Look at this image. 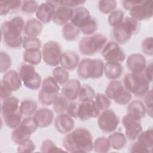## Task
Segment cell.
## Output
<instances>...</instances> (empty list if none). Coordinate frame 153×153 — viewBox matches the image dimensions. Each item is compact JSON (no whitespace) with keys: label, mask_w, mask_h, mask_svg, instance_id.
<instances>
[{"label":"cell","mask_w":153,"mask_h":153,"mask_svg":"<svg viewBox=\"0 0 153 153\" xmlns=\"http://www.w3.org/2000/svg\"><path fill=\"white\" fill-rule=\"evenodd\" d=\"M136 1H122L121 4L123 7L128 11H130V9L134 5L136 4Z\"/></svg>","instance_id":"obj_57"},{"label":"cell","mask_w":153,"mask_h":153,"mask_svg":"<svg viewBox=\"0 0 153 153\" xmlns=\"http://www.w3.org/2000/svg\"><path fill=\"white\" fill-rule=\"evenodd\" d=\"M37 103L33 100L27 99L23 100L19 108V111L22 115L30 117L37 111Z\"/></svg>","instance_id":"obj_35"},{"label":"cell","mask_w":153,"mask_h":153,"mask_svg":"<svg viewBox=\"0 0 153 153\" xmlns=\"http://www.w3.org/2000/svg\"><path fill=\"white\" fill-rule=\"evenodd\" d=\"M60 86L53 76H48L44 78L41 84V89L38 94V99L41 103L50 106L58 96Z\"/></svg>","instance_id":"obj_9"},{"label":"cell","mask_w":153,"mask_h":153,"mask_svg":"<svg viewBox=\"0 0 153 153\" xmlns=\"http://www.w3.org/2000/svg\"><path fill=\"white\" fill-rule=\"evenodd\" d=\"M79 62V56L76 52L67 50L62 53L60 64L68 71H74L78 67Z\"/></svg>","instance_id":"obj_22"},{"label":"cell","mask_w":153,"mask_h":153,"mask_svg":"<svg viewBox=\"0 0 153 153\" xmlns=\"http://www.w3.org/2000/svg\"><path fill=\"white\" fill-rule=\"evenodd\" d=\"M120 123L118 117L112 109H105L98 116L97 124L99 128L105 133L114 132Z\"/></svg>","instance_id":"obj_13"},{"label":"cell","mask_w":153,"mask_h":153,"mask_svg":"<svg viewBox=\"0 0 153 153\" xmlns=\"http://www.w3.org/2000/svg\"><path fill=\"white\" fill-rule=\"evenodd\" d=\"M107 41V37L101 33L86 36L80 40L78 45L79 50L84 55L92 56L102 51Z\"/></svg>","instance_id":"obj_6"},{"label":"cell","mask_w":153,"mask_h":153,"mask_svg":"<svg viewBox=\"0 0 153 153\" xmlns=\"http://www.w3.org/2000/svg\"><path fill=\"white\" fill-rule=\"evenodd\" d=\"M141 49L145 54L149 56L153 55V39L152 36L147 37L142 41Z\"/></svg>","instance_id":"obj_50"},{"label":"cell","mask_w":153,"mask_h":153,"mask_svg":"<svg viewBox=\"0 0 153 153\" xmlns=\"http://www.w3.org/2000/svg\"><path fill=\"white\" fill-rule=\"evenodd\" d=\"M69 100L62 93L59 94L53 103V109L55 112L60 114L66 112L69 103Z\"/></svg>","instance_id":"obj_38"},{"label":"cell","mask_w":153,"mask_h":153,"mask_svg":"<svg viewBox=\"0 0 153 153\" xmlns=\"http://www.w3.org/2000/svg\"><path fill=\"white\" fill-rule=\"evenodd\" d=\"M140 120L127 114L122 118V124L125 128V135L130 140H134L142 131Z\"/></svg>","instance_id":"obj_15"},{"label":"cell","mask_w":153,"mask_h":153,"mask_svg":"<svg viewBox=\"0 0 153 153\" xmlns=\"http://www.w3.org/2000/svg\"><path fill=\"white\" fill-rule=\"evenodd\" d=\"M50 3L55 6L56 8L59 7H65L68 8H76L85 3V1L76 0H53L49 1Z\"/></svg>","instance_id":"obj_46"},{"label":"cell","mask_w":153,"mask_h":153,"mask_svg":"<svg viewBox=\"0 0 153 153\" xmlns=\"http://www.w3.org/2000/svg\"><path fill=\"white\" fill-rule=\"evenodd\" d=\"M22 115L20 113V111L13 114L9 115L3 118L4 120L5 124L8 127L14 129L17 127H18L22 123Z\"/></svg>","instance_id":"obj_41"},{"label":"cell","mask_w":153,"mask_h":153,"mask_svg":"<svg viewBox=\"0 0 153 153\" xmlns=\"http://www.w3.org/2000/svg\"><path fill=\"white\" fill-rule=\"evenodd\" d=\"M94 102L100 111L107 109L111 105L110 99L106 96V94L102 93L96 94Z\"/></svg>","instance_id":"obj_44"},{"label":"cell","mask_w":153,"mask_h":153,"mask_svg":"<svg viewBox=\"0 0 153 153\" xmlns=\"http://www.w3.org/2000/svg\"><path fill=\"white\" fill-rule=\"evenodd\" d=\"M123 84L131 94L141 97L149 90V82L146 79L143 73H128L124 78Z\"/></svg>","instance_id":"obj_5"},{"label":"cell","mask_w":153,"mask_h":153,"mask_svg":"<svg viewBox=\"0 0 153 153\" xmlns=\"http://www.w3.org/2000/svg\"><path fill=\"white\" fill-rule=\"evenodd\" d=\"M96 96L94 89L88 84H83L81 85L79 94L78 99L81 102L94 100Z\"/></svg>","instance_id":"obj_39"},{"label":"cell","mask_w":153,"mask_h":153,"mask_svg":"<svg viewBox=\"0 0 153 153\" xmlns=\"http://www.w3.org/2000/svg\"><path fill=\"white\" fill-rule=\"evenodd\" d=\"M105 94L110 99L119 105L128 104L132 99V94L118 80H112L107 85Z\"/></svg>","instance_id":"obj_8"},{"label":"cell","mask_w":153,"mask_h":153,"mask_svg":"<svg viewBox=\"0 0 153 153\" xmlns=\"http://www.w3.org/2000/svg\"><path fill=\"white\" fill-rule=\"evenodd\" d=\"M91 17L90 11L84 7H78L74 9L71 23L79 29Z\"/></svg>","instance_id":"obj_25"},{"label":"cell","mask_w":153,"mask_h":153,"mask_svg":"<svg viewBox=\"0 0 153 153\" xmlns=\"http://www.w3.org/2000/svg\"><path fill=\"white\" fill-rule=\"evenodd\" d=\"M111 147L115 150L123 149L127 143V137L122 132L115 131L108 136Z\"/></svg>","instance_id":"obj_30"},{"label":"cell","mask_w":153,"mask_h":153,"mask_svg":"<svg viewBox=\"0 0 153 153\" xmlns=\"http://www.w3.org/2000/svg\"><path fill=\"white\" fill-rule=\"evenodd\" d=\"M1 81L8 86L13 92L17 91L22 87V81L19 74L14 69H11L6 72Z\"/></svg>","instance_id":"obj_24"},{"label":"cell","mask_w":153,"mask_h":153,"mask_svg":"<svg viewBox=\"0 0 153 153\" xmlns=\"http://www.w3.org/2000/svg\"><path fill=\"white\" fill-rule=\"evenodd\" d=\"M127 114L130 115L140 120L146 113L145 106L140 100H135L130 102L127 108Z\"/></svg>","instance_id":"obj_27"},{"label":"cell","mask_w":153,"mask_h":153,"mask_svg":"<svg viewBox=\"0 0 153 153\" xmlns=\"http://www.w3.org/2000/svg\"><path fill=\"white\" fill-rule=\"evenodd\" d=\"M62 52L59 42L50 41L44 44L42 50V56L45 64L50 66H57L60 64Z\"/></svg>","instance_id":"obj_11"},{"label":"cell","mask_w":153,"mask_h":153,"mask_svg":"<svg viewBox=\"0 0 153 153\" xmlns=\"http://www.w3.org/2000/svg\"><path fill=\"white\" fill-rule=\"evenodd\" d=\"M129 13L130 17L138 22L149 20L153 15V1H136Z\"/></svg>","instance_id":"obj_12"},{"label":"cell","mask_w":153,"mask_h":153,"mask_svg":"<svg viewBox=\"0 0 153 153\" xmlns=\"http://www.w3.org/2000/svg\"><path fill=\"white\" fill-rule=\"evenodd\" d=\"M19 100L15 96H10L2 103L1 114L3 118L19 111Z\"/></svg>","instance_id":"obj_26"},{"label":"cell","mask_w":153,"mask_h":153,"mask_svg":"<svg viewBox=\"0 0 153 153\" xmlns=\"http://www.w3.org/2000/svg\"><path fill=\"white\" fill-rule=\"evenodd\" d=\"M140 23L129 16L124 18L119 25L114 27L112 30V37L114 41L119 45L126 44L134 35L140 31Z\"/></svg>","instance_id":"obj_3"},{"label":"cell","mask_w":153,"mask_h":153,"mask_svg":"<svg viewBox=\"0 0 153 153\" xmlns=\"http://www.w3.org/2000/svg\"><path fill=\"white\" fill-rule=\"evenodd\" d=\"M80 30L71 22H69L62 29V35L64 39L67 41H73L79 36Z\"/></svg>","instance_id":"obj_34"},{"label":"cell","mask_w":153,"mask_h":153,"mask_svg":"<svg viewBox=\"0 0 153 153\" xmlns=\"http://www.w3.org/2000/svg\"><path fill=\"white\" fill-rule=\"evenodd\" d=\"M13 91L11 89L7 86L3 82L1 81V91L0 96L1 99H5L11 96Z\"/></svg>","instance_id":"obj_55"},{"label":"cell","mask_w":153,"mask_h":153,"mask_svg":"<svg viewBox=\"0 0 153 153\" xmlns=\"http://www.w3.org/2000/svg\"><path fill=\"white\" fill-rule=\"evenodd\" d=\"M137 142L152 151L153 148V128L149 127L142 131L137 137Z\"/></svg>","instance_id":"obj_32"},{"label":"cell","mask_w":153,"mask_h":153,"mask_svg":"<svg viewBox=\"0 0 153 153\" xmlns=\"http://www.w3.org/2000/svg\"><path fill=\"white\" fill-rule=\"evenodd\" d=\"M129 151L130 152H138V153H151L152 151L148 149L142 144L137 141L133 143L130 148Z\"/></svg>","instance_id":"obj_54"},{"label":"cell","mask_w":153,"mask_h":153,"mask_svg":"<svg viewBox=\"0 0 153 153\" xmlns=\"http://www.w3.org/2000/svg\"><path fill=\"white\" fill-rule=\"evenodd\" d=\"M38 7V4L35 1H22L21 10L26 14H32L36 13Z\"/></svg>","instance_id":"obj_47"},{"label":"cell","mask_w":153,"mask_h":153,"mask_svg":"<svg viewBox=\"0 0 153 153\" xmlns=\"http://www.w3.org/2000/svg\"><path fill=\"white\" fill-rule=\"evenodd\" d=\"M18 72L26 88L30 90H37L41 87V76L36 72L34 66L23 63L20 66Z\"/></svg>","instance_id":"obj_10"},{"label":"cell","mask_w":153,"mask_h":153,"mask_svg":"<svg viewBox=\"0 0 153 153\" xmlns=\"http://www.w3.org/2000/svg\"><path fill=\"white\" fill-rule=\"evenodd\" d=\"M143 72L146 79L149 83L151 82L152 81V61H150L148 65L146 64Z\"/></svg>","instance_id":"obj_56"},{"label":"cell","mask_w":153,"mask_h":153,"mask_svg":"<svg viewBox=\"0 0 153 153\" xmlns=\"http://www.w3.org/2000/svg\"><path fill=\"white\" fill-rule=\"evenodd\" d=\"M42 52L40 49L27 50L23 52V59L25 62L33 66L39 65L42 60Z\"/></svg>","instance_id":"obj_31"},{"label":"cell","mask_w":153,"mask_h":153,"mask_svg":"<svg viewBox=\"0 0 153 153\" xmlns=\"http://www.w3.org/2000/svg\"><path fill=\"white\" fill-rule=\"evenodd\" d=\"M146 112L148 115L152 118V110H153V102H152V90H149L145 96V103H144Z\"/></svg>","instance_id":"obj_51"},{"label":"cell","mask_w":153,"mask_h":153,"mask_svg":"<svg viewBox=\"0 0 153 153\" xmlns=\"http://www.w3.org/2000/svg\"><path fill=\"white\" fill-rule=\"evenodd\" d=\"M33 118L38 127L44 128L51 124L54 120V114L51 109L43 108L35 112Z\"/></svg>","instance_id":"obj_20"},{"label":"cell","mask_w":153,"mask_h":153,"mask_svg":"<svg viewBox=\"0 0 153 153\" xmlns=\"http://www.w3.org/2000/svg\"><path fill=\"white\" fill-rule=\"evenodd\" d=\"M52 74L54 79L60 85H64L69 79L68 71L61 66L54 68Z\"/></svg>","instance_id":"obj_36"},{"label":"cell","mask_w":153,"mask_h":153,"mask_svg":"<svg viewBox=\"0 0 153 153\" xmlns=\"http://www.w3.org/2000/svg\"><path fill=\"white\" fill-rule=\"evenodd\" d=\"M100 113V111L95 105L94 100L83 101L79 105L78 118L81 121L98 117Z\"/></svg>","instance_id":"obj_16"},{"label":"cell","mask_w":153,"mask_h":153,"mask_svg":"<svg viewBox=\"0 0 153 153\" xmlns=\"http://www.w3.org/2000/svg\"><path fill=\"white\" fill-rule=\"evenodd\" d=\"M35 149H36V146L34 142L32 140L29 139L26 142L20 145H18L17 152L20 153L32 152L35 150Z\"/></svg>","instance_id":"obj_52"},{"label":"cell","mask_w":153,"mask_h":153,"mask_svg":"<svg viewBox=\"0 0 153 153\" xmlns=\"http://www.w3.org/2000/svg\"><path fill=\"white\" fill-rule=\"evenodd\" d=\"M22 47L25 50L40 49L41 47V41L37 37L26 36L23 38Z\"/></svg>","instance_id":"obj_43"},{"label":"cell","mask_w":153,"mask_h":153,"mask_svg":"<svg viewBox=\"0 0 153 153\" xmlns=\"http://www.w3.org/2000/svg\"><path fill=\"white\" fill-rule=\"evenodd\" d=\"M98 28V23L96 19L91 17L84 25H82L79 30L82 33L87 36L94 34Z\"/></svg>","instance_id":"obj_40"},{"label":"cell","mask_w":153,"mask_h":153,"mask_svg":"<svg viewBox=\"0 0 153 153\" xmlns=\"http://www.w3.org/2000/svg\"><path fill=\"white\" fill-rule=\"evenodd\" d=\"M38 127L33 117H27L13 130L11 133V139L16 145H20L29 140L32 134L36 131Z\"/></svg>","instance_id":"obj_7"},{"label":"cell","mask_w":153,"mask_h":153,"mask_svg":"<svg viewBox=\"0 0 153 153\" xmlns=\"http://www.w3.org/2000/svg\"><path fill=\"white\" fill-rule=\"evenodd\" d=\"M42 23L36 19H29L25 26L24 33L26 36L30 37H37L42 31Z\"/></svg>","instance_id":"obj_29"},{"label":"cell","mask_w":153,"mask_h":153,"mask_svg":"<svg viewBox=\"0 0 153 153\" xmlns=\"http://www.w3.org/2000/svg\"><path fill=\"white\" fill-rule=\"evenodd\" d=\"M117 7V2L114 0L99 1L98 2L99 10L104 14H108L115 10Z\"/></svg>","instance_id":"obj_42"},{"label":"cell","mask_w":153,"mask_h":153,"mask_svg":"<svg viewBox=\"0 0 153 153\" xmlns=\"http://www.w3.org/2000/svg\"><path fill=\"white\" fill-rule=\"evenodd\" d=\"M101 53L106 62L121 63L126 59L124 50L115 41L107 42Z\"/></svg>","instance_id":"obj_14"},{"label":"cell","mask_w":153,"mask_h":153,"mask_svg":"<svg viewBox=\"0 0 153 153\" xmlns=\"http://www.w3.org/2000/svg\"><path fill=\"white\" fill-rule=\"evenodd\" d=\"M11 59L8 54L1 51L0 53V71L1 73L9 71L11 66Z\"/></svg>","instance_id":"obj_48"},{"label":"cell","mask_w":153,"mask_h":153,"mask_svg":"<svg viewBox=\"0 0 153 153\" xmlns=\"http://www.w3.org/2000/svg\"><path fill=\"white\" fill-rule=\"evenodd\" d=\"M22 4L21 1H0V15L6 16L10 13L17 11L22 7Z\"/></svg>","instance_id":"obj_33"},{"label":"cell","mask_w":153,"mask_h":153,"mask_svg":"<svg viewBox=\"0 0 153 153\" xmlns=\"http://www.w3.org/2000/svg\"><path fill=\"white\" fill-rule=\"evenodd\" d=\"M123 68L121 63L106 62L104 65V71L106 77L111 80H117L123 74Z\"/></svg>","instance_id":"obj_28"},{"label":"cell","mask_w":153,"mask_h":153,"mask_svg":"<svg viewBox=\"0 0 153 153\" xmlns=\"http://www.w3.org/2000/svg\"><path fill=\"white\" fill-rule=\"evenodd\" d=\"M124 18V14L121 10H115L109 14L108 22L109 25L113 27L121 23Z\"/></svg>","instance_id":"obj_45"},{"label":"cell","mask_w":153,"mask_h":153,"mask_svg":"<svg viewBox=\"0 0 153 153\" xmlns=\"http://www.w3.org/2000/svg\"><path fill=\"white\" fill-rule=\"evenodd\" d=\"M56 9V8L54 5L50 3L49 1H46L39 5L35 13L36 17L41 23H49L53 19Z\"/></svg>","instance_id":"obj_19"},{"label":"cell","mask_w":153,"mask_h":153,"mask_svg":"<svg viewBox=\"0 0 153 153\" xmlns=\"http://www.w3.org/2000/svg\"><path fill=\"white\" fill-rule=\"evenodd\" d=\"M41 151L42 152H56L63 151V149L59 148L54 142L50 139L44 140L41 146Z\"/></svg>","instance_id":"obj_49"},{"label":"cell","mask_w":153,"mask_h":153,"mask_svg":"<svg viewBox=\"0 0 153 153\" xmlns=\"http://www.w3.org/2000/svg\"><path fill=\"white\" fill-rule=\"evenodd\" d=\"M25 21L21 16H16L4 22L1 26L2 39L8 47L17 48L22 46V33L25 29Z\"/></svg>","instance_id":"obj_2"},{"label":"cell","mask_w":153,"mask_h":153,"mask_svg":"<svg viewBox=\"0 0 153 153\" xmlns=\"http://www.w3.org/2000/svg\"><path fill=\"white\" fill-rule=\"evenodd\" d=\"M54 126L59 133L67 134L73 130L75 121L73 118L67 113H62L56 117L54 120Z\"/></svg>","instance_id":"obj_18"},{"label":"cell","mask_w":153,"mask_h":153,"mask_svg":"<svg viewBox=\"0 0 153 153\" xmlns=\"http://www.w3.org/2000/svg\"><path fill=\"white\" fill-rule=\"evenodd\" d=\"M104 65L103 61L100 59L84 58L77 67L78 75L83 79L99 78L103 75Z\"/></svg>","instance_id":"obj_4"},{"label":"cell","mask_w":153,"mask_h":153,"mask_svg":"<svg viewBox=\"0 0 153 153\" xmlns=\"http://www.w3.org/2000/svg\"><path fill=\"white\" fill-rule=\"evenodd\" d=\"M62 145L69 152H89L93 148L92 135L87 128L78 127L67 133Z\"/></svg>","instance_id":"obj_1"},{"label":"cell","mask_w":153,"mask_h":153,"mask_svg":"<svg viewBox=\"0 0 153 153\" xmlns=\"http://www.w3.org/2000/svg\"><path fill=\"white\" fill-rule=\"evenodd\" d=\"M81 85L79 80L76 79H69L62 88V94L69 101L76 100L79 94Z\"/></svg>","instance_id":"obj_21"},{"label":"cell","mask_w":153,"mask_h":153,"mask_svg":"<svg viewBox=\"0 0 153 153\" xmlns=\"http://www.w3.org/2000/svg\"><path fill=\"white\" fill-rule=\"evenodd\" d=\"M74 9L65 7H57L54 14L53 20L59 26H65L71 22L74 14Z\"/></svg>","instance_id":"obj_23"},{"label":"cell","mask_w":153,"mask_h":153,"mask_svg":"<svg viewBox=\"0 0 153 153\" xmlns=\"http://www.w3.org/2000/svg\"><path fill=\"white\" fill-rule=\"evenodd\" d=\"M111 148L109 141L105 137H99L93 142V149L97 153H106L109 151Z\"/></svg>","instance_id":"obj_37"},{"label":"cell","mask_w":153,"mask_h":153,"mask_svg":"<svg viewBox=\"0 0 153 153\" xmlns=\"http://www.w3.org/2000/svg\"><path fill=\"white\" fill-rule=\"evenodd\" d=\"M126 66L132 73L142 74L146 66V60L142 54L133 53L127 58Z\"/></svg>","instance_id":"obj_17"},{"label":"cell","mask_w":153,"mask_h":153,"mask_svg":"<svg viewBox=\"0 0 153 153\" xmlns=\"http://www.w3.org/2000/svg\"><path fill=\"white\" fill-rule=\"evenodd\" d=\"M79 103L71 101L69 103L68 108L66 110V113L74 118H78V109H79Z\"/></svg>","instance_id":"obj_53"}]
</instances>
